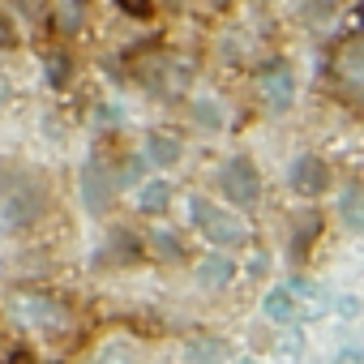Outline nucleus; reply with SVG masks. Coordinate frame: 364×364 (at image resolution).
<instances>
[{
    "label": "nucleus",
    "mask_w": 364,
    "mask_h": 364,
    "mask_svg": "<svg viewBox=\"0 0 364 364\" xmlns=\"http://www.w3.org/2000/svg\"><path fill=\"white\" fill-rule=\"evenodd\" d=\"M48 210V189L43 180L0 163V232H22Z\"/></svg>",
    "instance_id": "f257e3e1"
},
{
    "label": "nucleus",
    "mask_w": 364,
    "mask_h": 364,
    "mask_svg": "<svg viewBox=\"0 0 364 364\" xmlns=\"http://www.w3.org/2000/svg\"><path fill=\"white\" fill-rule=\"evenodd\" d=\"M189 219H193V228H198L210 245H219V249H240V245H245V223H240L236 215L219 210V206L206 202V198H189Z\"/></svg>",
    "instance_id": "f03ea898"
},
{
    "label": "nucleus",
    "mask_w": 364,
    "mask_h": 364,
    "mask_svg": "<svg viewBox=\"0 0 364 364\" xmlns=\"http://www.w3.org/2000/svg\"><path fill=\"white\" fill-rule=\"evenodd\" d=\"M219 185H223L228 202H236V206H253V202H257V193H262L257 167H253V159H245V154H236V159H228V163H223Z\"/></svg>",
    "instance_id": "7ed1b4c3"
},
{
    "label": "nucleus",
    "mask_w": 364,
    "mask_h": 364,
    "mask_svg": "<svg viewBox=\"0 0 364 364\" xmlns=\"http://www.w3.org/2000/svg\"><path fill=\"white\" fill-rule=\"evenodd\" d=\"M112 198H116V180H112L107 163L103 159H90L82 167V202H86V210L90 215H107L112 210Z\"/></svg>",
    "instance_id": "20e7f679"
},
{
    "label": "nucleus",
    "mask_w": 364,
    "mask_h": 364,
    "mask_svg": "<svg viewBox=\"0 0 364 364\" xmlns=\"http://www.w3.org/2000/svg\"><path fill=\"white\" fill-rule=\"evenodd\" d=\"M257 86H262V99L270 103V112H287L291 99H296V77H291V65H287V60H270V65H262Z\"/></svg>",
    "instance_id": "39448f33"
},
{
    "label": "nucleus",
    "mask_w": 364,
    "mask_h": 364,
    "mask_svg": "<svg viewBox=\"0 0 364 364\" xmlns=\"http://www.w3.org/2000/svg\"><path fill=\"white\" fill-rule=\"evenodd\" d=\"M287 185L296 193H304V198H321L330 189V163L317 159V154H300L291 163V171H287Z\"/></svg>",
    "instance_id": "423d86ee"
},
{
    "label": "nucleus",
    "mask_w": 364,
    "mask_h": 364,
    "mask_svg": "<svg viewBox=\"0 0 364 364\" xmlns=\"http://www.w3.org/2000/svg\"><path fill=\"white\" fill-rule=\"evenodd\" d=\"M14 317L22 326H43V330H60L65 326V309L48 296H14Z\"/></svg>",
    "instance_id": "0eeeda50"
},
{
    "label": "nucleus",
    "mask_w": 364,
    "mask_h": 364,
    "mask_svg": "<svg viewBox=\"0 0 364 364\" xmlns=\"http://www.w3.org/2000/svg\"><path fill=\"white\" fill-rule=\"evenodd\" d=\"M232 279H236V262L228 253H210V257L198 262V283L202 287H228Z\"/></svg>",
    "instance_id": "6e6552de"
},
{
    "label": "nucleus",
    "mask_w": 364,
    "mask_h": 364,
    "mask_svg": "<svg viewBox=\"0 0 364 364\" xmlns=\"http://www.w3.org/2000/svg\"><path fill=\"white\" fill-rule=\"evenodd\" d=\"M262 313L270 317V321H291L296 317V291H287V287H270L266 291V300H262Z\"/></svg>",
    "instance_id": "1a4fd4ad"
},
{
    "label": "nucleus",
    "mask_w": 364,
    "mask_h": 364,
    "mask_svg": "<svg viewBox=\"0 0 364 364\" xmlns=\"http://www.w3.org/2000/svg\"><path fill=\"white\" fill-rule=\"evenodd\" d=\"M146 159L154 163V167H171V163H180V141L176 137H150L146 141Z\"/></svg>",
    "instance_id": "9d476101"
},
{
    "label": "nucleus",
    "mask_w": 364,
    "mask_h": 364,
    "mask_svg": "<svg viewBox=\"0 0 364 364\" xmlns=\"http://www.w3.org/2000/svg\"><path fill=\"white\" fill-rule=\"evenodd\" d=\"M86 9H90V0H60V14H56L60 31L65 35H77L82 22H86Z\"/></svg>",
    "instance_id": "9b49d317"
},
{
    "label": "nucleus",
    "mask_w": 364,
    "mask_h": 364,
    "mask_svg": "<svg viewBox=\"0 0 364 364\" xmlns=\"http://www.w3.org/2000/svg\"><path fill=\"white\" fill-rule=\"evenodd\" d=\"M167 202H171V185H167V180H150V185L141 189V210L146 215H163Z\"/></svg>",
    "instance_id": "f8f14e48"
},
{
    "label": "nucleus",
    "mask_w": 364,
    "mask_h": 364,
    "mask_svg": "<svg viewBox=\"0 0 364 364\" xmlns=\"http://www.w3.org/2000/svg\"><path fill=\"white\" fill-rule=\"evenodd\" d=\"M338 206H343V223H347L351 232H360V228H364V210H360V185H351V189H343V198H338Z\"/></svg>",
    "instance_id": "ddd939ff"
},
{
    "label": "nucleus",
    "mask_w": 364,
    "mask_h": 364,
    "mask_svg": "<svg viewBox=\"0 0 364 364\" xmlns=\"http://www.w3.org/2000/svg\"><path fill=\"white\" fill-rule=\"evenodd\" d=\"M317 228H321L317 210H304V215H300V232L291 236V253H296V257H304V253H309V240L317 236Z\"/></svg>",
    "instance_id": "4468645a"
},
{
    "label": "nucleus",
    "mask_w": 364,
    "mask_h": 364,
    "mask_svg": "<svg viewBox=\"0 0 364 364\" xmlns=\"http://www.w3.org/2000/svg\"><path fill=\"white\" fill-rule=\"evenodd\" d=\"M185 364H223V347L219 343H193Z\"/></svg>",
    "instance_id": "2eb2a0df"
},
{
    "label": "nucleus",
    "mask_w": 364,
    "mask_h": 364,
    "mask_svg": "<svg viewBox=\"0 0 364 364\" xmlns=\"http://www.w3.org/2000/svg\"><path fill=\"white\" fill-rule=\"evenodd\" d=\"M112 249H116V257H124V262H137V257H141L133 232H112Z\"/></svg>",
    "instance_id": "dca6fc26"
},
{
    "label": "nucleus",
    "mask_w": 364,
    "mask_h": 364,
    "mask_svg": "<svg viewBox=\"0 0 364 364\" xmlns=\"http://www.w3.org/2000/svg\"><path fill=\"white\" fill-rule=\"evenodd\" d=\"M69 73H73V65H69V56H52L48 60V86H69Z\"/></svg>",
    "instance_id": "f3484780"
},
{
    "label": "nucleus",
    "mask_w": 364,
    "mask_h": 364,
    "mask_svg": "<svg viewBox=\"0 0 364 364\" xmlns=\"http://www.w3.org/2000/svg\"><path fill=\"white\" fill-rule=\"evenodd\" d=\"M116 5H120L129 18H150V14H154V0H116Z\"/></svg>",
    "instance_id": "a211bd4d"
},
{
    "label": "nucleus",
    "mask_w": 364,
    "mask_h": 364,
    "mask_svg": "<svg viewBox=\"0 0 364 364\" xmlns=\"http://www.w3.org/2000/svg\"><path fill=\"white\" fill-rule=\"evenodd\" d=\"M193 112H198V120H202V129H219V107H215L210 99H202V103H198Z\"/></svg>",
    "instance_id": "6ab92c4d"
},
{
    "label": "nucleus",
    "mask_w": 364,
    "mask_h": 364,
    "mask_svg": "<svg viewBox=\"0 0 364 364\" xmlns=\"http://www.w3.org/2000/svg\"><path fill=\"white\" fill-rule=\"evenodd\" d=\"M154 249H159L163 257H180V240H176L171 232H154Z\"/></svg>",
    "instance_id": "aec40b11"
},
{
    "label": "nucleus",
    "mask_w": 364,
    "mask_h": 364,
    "mask_svg": "<svg viewBox=\"0 0 364 364\" xmlns=\"http://www.w3.org/2000/svg\"><path fill=\"white\" fill-rule=\"evenodd\" d=\"M137 176H141V159H129V163H124V171H120V180H116V189L137 185Z\"/></svg>",
    "instance_id": "412c9836"
},
{
    "label": "nucleus",
    "mask_w": 364,
    "mask_h": 364,
    "mask_svg": "<svg viewBox=\"0 0 364 364\" xmlns=\"http://www.w3.org/2000/svg\"><path fill=\"white\" fill-rule=\"evenodd\" d=\"M343 73H347V82H360V48H355V43L347 48V60H343Z\"/></svg>",
    "instance_id": "4be33fe9"
},
{
    "label": "nucleus",
    "mask_w": 364,
    "mask_h": 364,
    "mask_svg": "<svg viewBox=\"0 0 364 364\" xmlns=\"http://www.w3.org/2000/svg\"><path fill=\"white\" fill-rule=\"evenodd\" d=\"M14 5H18L22 18H39V14L48 9V0H14Z\"/></svg>",
    "instance_id": "5701e85b"
},
{
    "label": "nucleus",
    "mask_w": 364,
    "mask_h": 364,
    "mask_svg": "<svg viewBox=\"0 0 364 364\" xmlns=\"http://www.w3.org/2000/svg\"><path fill=\"white\" fill-rule=\"evenodd\" d=\"M99 364H129V351H124V347H107Z\"/></svg>",
    "instance_id": "b1692460"
},
{
    "label": "nucleus",
    "mask_w": 364,
    "mask_h": 364,
    "mask_svg": "<svg viewBox=\"0 0 364 364\" xmlns=\"http://www.w3.org/2000/svg\"><path fill=\"white\" fill-rule=\"evenodd\" d=\"M9 364H35V355H31V347H14V355H9Z\"/></svg>",
    "instance_id": "393cba45"
},
{
    "label": "nucleus",
    "mask_w": 364,
    "mask_h": 364,
    "mask_svg": "<svg viewBox=\"0 0 364 364\" xmlns=\"http://www.w3.org/2000/svg\"><path fill=\"white\" fill-rule=\"evenodd\" d=\"M334 364H364V360H360V351H351V347H347V351H338V355H334Z\"/></svg>",
    "instance_id": "a878e982"
},
{
    "label": "nucleus",
    "mask_w": 364,
    "mask_h": 364,
    "mask_svg": "<svg viewBox=\"0 0 364 364\" xmlns=\"http://www.w3.org/2000/svg\"><path fill=\"white\" fill-rule=\"evenodd\" d=\"M0 48H14V31L5 22H0Z\"/></svg>",
    "instance_id": "bb28decb"
},
{
    "label": "nucleus",
    "mask_w": 364,
    "mask_h": 364,
    "mask_svg": "<svg viewBox=\"0 0 364 364\" xmlns=\"http://www.w3.org/2000/svg\"><path fill=\"white\" fill-rule=\"evenodd\" d=\"M5 95H9V90H5V82H0V103H5Z\"/></svg>",
    "instance_id": "cd10ccee"
},
{
    "label": "nucleus",
    "mask_w": 364,
    "mask_h": 364,
    "mask_svg": "<svg viewBox=\"0 0 364 364\" xmlns=\"http://www.w3.org/2000/svg\"><path fill=\"white\" fill-rule=\"evenodd\" d=\"M245 364H262V360H245Z\"/></svg>",
    "instance_id": "c85d7f7f"
}]
</instances>
